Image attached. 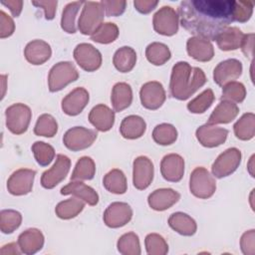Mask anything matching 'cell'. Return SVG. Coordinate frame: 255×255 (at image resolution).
Segmentation results:
<instances>
[{
  "instance_id": "cell-1",
  "label": "cell",
  "mask_w": 255,
  "mask_h": 255,
  "mask_svg": "<svg viewBox=\"0 0 255 255\" xmlns=\"http://www.w3.org/2000/svg\"><path fill=\"white\" fill-rule=\"evenodd\" d=\"M181 26L195 37L215 41L217 36L236 21L234 0H184L178 7Z\"/></svg>"
},
{
  "instance_id": "cell-2",
  "label": "cell",
  "mask_w": 255,
  "mask_h": 255,
  "mask_svg": "<svg viewBox=\"0 0 255 255\" xmlns=\"http://www.w3.org/2000/svg\"><path fill=\"white\" fill-rule=\"evenodd\" d=\"M206 83L205 74L198 67H191L187 62L176 63L171 72L169 90L173 98L184 101Z\"/></svg>"
},
{
  "instance_id": "cell-3",
  "label": "cell",
  "mask_w": 255,
  "mask_h": 255,
  "mask_svg": "<svg viewBox=\"0 0 255 255\" xmlns=\"http://www.w3.org/2000/svg\"><path fill=\"white\" fill-rule=\"evenodd\" d=\"M105 11L101 2L85 1L78 21V28L84 35H92L104 21Z\"/></svg>"
},
{
  "instance_id": "cell-4",
  "label": "cell",
  "mask_w": 255,
  "mask_h": 255,
  "mask_svg": "<svg viewBox=\"0 0 255 255\" xmlns=\"http://www.w3.org/2000/svg\"><path fill=\"white\" fill-rule=\"evenodd\" d=\"M79 78V73L71 62H60L52 67L48 77L50 92H58Z\"/></svg>"
},
{
  "instance_id": "cell-5",
  "label": "cell",
  "mask_w": 255,
  "mask_h": 255,
  "mask_svg": "<svg viewBox=\"0 0 255 255\" xmlns=\"http://www.w3.org/2000/svg\"><path fill=\"white\" fill-rule=\"evenodd\" d=\"M190 192L198 198H209L216 190V182L208 170L202 166L196 167L190 174Z\"/></svg>"
},
{
  "instance_id": "cell-6",
  "label": "cell",
  "mask_w": 255,
  "mask_h": 255,
  "mask_svg": "<svg viewBox=\"0 0 255 255\" xmlns=\"http://www.w3.org/2000/svg\"><path fill=\"white\" fill-rule=\"evenodd\" d=\"M6 126L14 134L24 133L30 124L32 113L28 106L18 103L6 109Z\"/></svg>"
},
{
  "instance_id": "cell-7",
  "label": "cell",
  "mask_w": 255,
  "mask_h": 255,
  "mask_svg": "<svg viewBox=\"0 0 255 255\" xmlns=\"http://www.w3.org/2000/svg\"><path fill=\"white\" fill-rule=\"evenodd\" d=\"M97 135V132L93 129L84 127H75L66 131L63 136V142L70 150L78 151L91 146Z\"/></svg>"
},
{
  "instance_id": "cell-8",
  "label": "cell",
  "mask_w": 255,
  "mask_h": 255,
  "mask_svg": "<svg viewBox=\"0 0 255 255\" xmlns=\"http://www.w3.org/2000/svg\"><path fill=\"white\" fill-rule=\"evenodd\" d=\"M179 17L177 12L170 6L161 7L152 19L153 29L156 33L164 36H172L178 30Z\"/></svg>"
},
{
  "instance_id": "cell-9",
  "label": "cell",
  "mask_w": 255,
  "mask_h": 255,
  "mask_svg": "<svg viewBox=\"0 0 255 255\" xmlns=\"http://www.w3.org/2000/svg\"><path fill=\"white\" fill-rule=\"evenodd\" d=\"M241 162V151L236 147H231L223 151L213 162L212 174L217 178H222L233 173Z\"/></svg>"
},
{
  "instance_id": "cell-10",
  "label": "cell",
  "mask_w": 255,
  "mask_h": 255,
  "mask_svg": "<svg viewBox=\"0 0 255 255\" xmlns=\"http://www.w3.org/2000/svg\"><path fill=\"white\" fill-rule=\"evenodd\" d=\"M74 58L78 65L87 72H94L102 65V55L100 51L88 43L77 45L74 50Z\"/></svg>"
},
{
  "instance_id": "cell-11",
  "label": "cell",
  "mask_w": 255,
  "mask_h": 255,
  "mask_svg": "<svg viewBox=\"0 0 255 255\" xmlns=\"http://www.w3.org/2000/svg\"><path fill=\"white\" fill-rule=\"evenodd\" d=\"M71 166V160L64 154H58L54 165L43 172L41 176V184L44 188L52 189L59 184L68 174Z\"/></svg>"
},
{
  "instance_id": "cell-12",
  "label": "cell",
  "mask_w": 255,
  "mask_h": 255,
  "mask_svg": "<svg viewBox=\"0 0 255 255\" xmlns=\"http://www.w3.org/2000/svg\"><path fill=\"white\" fill-rule=\"evenodd\" d=\"M36 171L20 168L14 171L7 180V189L13 195H25L32 190Z\"/></svg>"
},
{
  "instance_id": "cell-13",
  "label": "cell",
  "mask_w": 255,
  "mask_h": 255,
  "mask_svg": "<svg viewBox=\"0 0 255 255\" xmlns=\"http://www.w3.org/2000/svg\"><path fill=\"white\" fill-rule=\"evenodd\" d=\"M139 98L141 105L148 110H156L162 106L165 101V92L159 82L152 81L142 85Z\"/></svg>"
},
{
  "instance_id": "cell-14",
  "label": "cell",
  "mask_w": 255,
  "mask_h": 255,
  "mask_svg": "<svg viewBox=\"0 0 255 255\" xmlns=\"http://www.w3.org/2000/svg\"><path fill=\"white\" fill-rule=\"evenodd\" d=\"M132 216V210L128 203L114 202L108 206L104 213V222L107 226L118 228L126 225Z\"/></svg>"
},
{
  "instance_id": "cell-15",
  "label": "cell",
  "mask_w": 255,
  "mask_h": 255,
  "mask_svg": "<svg viewBox=\"0 0 255 255\" xmlns=\"http://www.w3.org/2000/svg\"><path fill=\"white\" fill-rule=\"evenodd\" d=\"M242 74V64L236 59H228L220 62L213 71L214 82L224 87L230 82H234Z\"/></svg>"
},
{
  "instance_id": "cell-16",
  "label": "cell",
  "mask_w": 255,
  "mask_h": 255,
  "mask_svg": "<svg viewBox=\"0 0 255 255\" xmlns=\"http://www.w3.org/2000/svg\"><path fill=\"white\" fill-rule=\"evenodd\" d=\"M132 181L135 188L142 190L149 186L153 178V164L146 156H138L133 161Z\"/></svg>"
},
{
  "instance_id": "cell-17",
  "label": "cell",
  "mask_w": 255,
  "mask_h": 255,
  "mask_svg": "<svg viewBox=\"0 0 255 255\" xmlns=\"http://www.w3.org/2000/svg\"><path fill=\"white\" fill-rule=\"evenodd\" d=\"M228 135V130L214 125H204L196 129L198 141L205 147H215L222 144Z\"/></svg>"
},
{
  "instance_id": "cell-18",
  "label": "cell",
  "mask_w": 255,
  "mask_h": 255,
  "mask_svg": "<svg viewBox=\"0 0 255 255\" xmlns=\"http://www.w3.org/2000/svg\"><path fill=\"white\" fill-rule=\"evenodd\" d=\"M160 172L162 177L170 182L179 181L184 173V160L176 153L165 155L160 162Z\"/></svg>"
},
{
  "instance_id": "cell-19",
  "label": "cell",
  "mask_w": 255,
  "mask_h": 255,
  "mask_svg": "<svg viewBox=\"0 0 255 255\" xmlns=\"http://www.w3.org/2000/svg\"><path fill=\"white\" fill-rule=\"evenodd\" d=\"M89 102V93L84 88H76L62 101V110L68 116H77Z\"/></svg>"
},
{
  "instance_id": "cell-20",
  "label": "cell",
  "mask_w": 255,
  "mask_h": 255,
  "mask_svg": "<svg viewBox=\"0 0 255 255\" xmlns=\"http://www.w3.org/2000/svg\"><path fill=\"white\" fill-rule=\"evenodd\" d=\"M179 197V193L171 188H160L151 192L148 195L147 201L152 209L163 211L176 203Z\"/></svg>"
},
{
  "instance_id": "cell-21",
  "label": "cell",
  "mask_w": 255,
  "mask_h": 255,
  "mask_svg": "<svg viewBox=\"0 0 255 255\" xmlns=\"http://www.w3.org/2000/svg\"><path fill=\"white\" fill-rule=\"evenodd\" d=\"M187 53L190 57L200 62H208L214 56V49L210 41L199 37H192L186 43Z\"/></svg>"
},
{
  "instance_id": "cell-22",
  "label": "cell",
  "mask_w": 255,
  "mask_h": 255,
  "mask_svg": "<svg viewBox=\"0 0 255 255\" xmlns=\"http://www.w3.org/2000/svg\"><path fill=\"white\" fill-rule=\"evenodd\" d=\"M50 45L43 40H33L29 42L24 50L26 60L32 65H42L51 57Z\"/></svg>"
},
{
  "instance_id": "cell-23",
  "label": "cell",
  "mask_w": 255,
  "mask_h": 255,
  "mask_svg": "<svg viewBox=\"0 0 255 255\" xmlns=\"http://www.w3.org/2000/svg\"><path fill=\"white\" fill-rule=\"evenodd\" d=\"M89 121L98 130L108 131L114 126L115 113L109 107L100 104L91 110Z\"/></svg>"
},
{
  "instance_id": "cell-24",
  "label": "cell",
  "mask_w": 255,
  "mask_h": 255,
  "mask_svg": "<svg viewBox=\"0 0 255 255\" xmlns=\"http://www.w3.org/2000/svg\"><path fill=\"white\" fill-rule=\"evenodd\" d=\"M61 194H72L90 205H96L99 202V195L94 188L82 181H73L61 188Z\"/></svg>"
},
{
  "instance_id": "cell-25",
  "label": "cell",
  "mask_w": 255,
  "mask_h": 255,
  "mask_svg": "<svg viewBox=\"0 0 255 255\" xmlns=\"http://www.w3.org/2000/svg\"><path fill=\"white\" fill-rule=\"evenodd\" d=\"M18 245L21 252L25 254H34L43 247L44 236L39 229H27L19 235Z\"/></svg>"
},
{
  "instance_id": "cell-26",
  "label": "cell",
  "mask_w": 255,
  "mask_h": 255,
  "mask_svg": "<svg viewBox=\"0 0 255 255\" xmlns=\"http://www.w3.org/2000/svg\"><path fill=\"white\" fill-rule=\"evenodd\" d=\"M239 109L236 104L229 101H221L210 115L207 125L228 124L238 115Z\"/></svg>"
},
{
  "instance_id": "cell-27",
  "label": "cell",
  "mask_w": 255,
  "mask_h": 255,
  "mask_svg": "<svg viewBox=\"0 0 255 255\" xmlns=\"http://www.w3.org/2000/svg\"><path fill=\"white\" fill-rule=\"evenodd\" d=\"M146 128V124L144 120L139 116H128L126 117L120 128L121 134L128 139H134L140 137Z\"/></svg>"
},
{
  "instance_id": "cell-28",
  "label": "cell",
  "mask_w": 255,
  "mask_h": 255,
  "mask_svg": "<svg viewBox=\"0 0 255 255\" xmlns=\"http://www.w3.org/2000/svg\"><path fill=\"white\" fill-rule=\"evenodd\" d=\"M244 34L237 27H227L215 39L217 46L222 51L236 50L241 46Z\"/></svg>"
},
{
  "instance_id": "cell-29",
  "label": "cell",
  "mask_w": 255,
  "mask_h": 255,
  "mask_svg": "<svg viewBox=\"0 0 255 255\" xmlns=\"http://www.w3.org/2000/svg\"><path fill=\"white\" fill-rule=\"evenodd\" d=\"M111 101L115 112H122L128 108L132 101L130 86L127 83H117L113 88Z\"/></svg>"
},
{
  "instance_id": "cell-30",
  "label": "cell",
  "mask_w": 255,
  "mask_h": 255,
  "mask_svg": "<svg viewBox=\"0 0 255 255\" xmlns=\"http://www.w3.org/2000/svg\"><path fill=\"white\" fill-rule=\"evenodd\" d=\"M168 224L174 231L184 236L193 235L197 228L194 219L183 212L172 213L168 218Z\"/></svg>"
},
{
  "instance_id": "cell-31",
  "label": "cell",
  "mask_w": 255,
  "mask_h": 255,
  "mask_svg": "<svg viewBox=\"0 0 255 255\" xmlns=\"http://www.w3.org/2000/svg\"><path fill=\"white\" fill-rule=\"evenodd\" d=\"M136 62L135 51L128 46H124L116 51L113 63L116 69L122 73H128L132 70Z\"/></svg>"
},
{
  "instance_id": "cell-32",
  "label": "cell",
  "mask_w": 255,
  "mask_h": 255,
  "mask_svg": "<svg viewBox=\"0 0 255 255\" xmlns=\"http://www.w3.org/2000/svg\"><path fill=\"white\" fill-rule=\"evenodd\" d=\"M103 184L107 190L116 194H123L128 188L126 175L118 168L112 169L105 175Z\"/></svg>"
},
{
  "instance_id": "cell-33",
  "label": "cell",
  "mask_w": 255,
  "mask_h": 255,
  "mask_svg": "<svg viewBox=\"0 0 255 255\" xmlns=\"http://www.w3.org/2000/svg\"><path fill=\"white\" fill-rule=\"evenodd\" d=\"M234 133L237 138L249 140L255 133V116L253 113L244 114L234 125Z\"/></svg>"
},
{
  "instance_id": "cell-34",
  "label": "cell",
  "mask_w": 255,
  "mask_h": 255,
  "mask_svg": "<svg viewBox=\"0 0 255 255\" xmlns=\"http://www.w3.org/2000/svg\"><path fill=\"white\" fill-rule=\"evenodd\" d=\"M84 206L85 203L75 196L59 202L55 208V212L59 218L71 219L76 217L84 209Z\"/></svg>"
},
{
  "instance_id": "cell-35",
  "label": "cell",
  "mask_w": 255,
  "mask_h": 255,
  "mask_svg": "<svg viewBox=\"0 0 255 255\" xmlns=\"http://www.w3.org/2000/svg\"><path fill=\"white\" fill-rule=\"evenodd\" d=\"M82 5H84V1L71 2L65 6L61 18V27L65 32L70 34L76 33V16Z\"/></svg>"
},
{
  "instance_id": "cell-36",
  "label": "cell",
  "mask_w": 255,
  "mask_h": 255,
  "mask_svg": "<svg viewBox=\"0 0 255 255\" xmlns=\"http://www.w3.org/2000/svg\"><path fill=\"white\" fill-rule=\"evenodd\" d=\"M145 56L148 62L155 66H161L170 59V51L163 43L153 42L145 49Z\"/></svg>"
},
{
  "instance_id": "cell-37",
  "label": "cell",
  "mask_w": 255,
  "mask_h": 255,
  "mask_svg": "<svg viewBox=\"0 0 255 255\" xmlns=\"http://www.w3.org/2000/svg\"><path fill=\"white\" fill-rule=\"evenodd\" d=\"M96 165L94 160L89 156L81 157L74 168L71 180H90L95 176Z\"/></svg>"
},
{
  "instance_id": "cell-38",
  "label": "cell",
  "mask_w": 255,
  "mask_h": 255,
  "mask_svg": "<svg viewBox=\"0 0 255 255\" xmlns=\"http://www.w3.org/2000/svg\"><path fill=\"white\" fill-rule=\"evenodd\" d=\"M153 140L161 145H169L177 138L176 128L169 124L157 125L152 130Z\"/></svg>"
},
{
  "instance_id": "cell-39",
  "label": "cell",
  "mask_w": 255,
  "mask_h": 255,
  "mask_svg": "<svg viewBox=\"0 0 255 255\" xmlns=\"http://www.w3.org/2000/svg\"><path fill=\"white\" fill-rule=\"evenodd\" d=\"M119 36V28L115 23H103L92 35L91 39L100 44H110Z\"/></svg>"
},
{
  "instance_id": "cell-40",
  "label": "cell",
  "mask_w": 255,
  "mask_h": 255,
  "mask_svg": "<svg viewBox=\"0 0 255 255\" xmlns=\"http://www.w3.org/2000/svg\"><path fill=\"white\" fill-rule=\"evenodd\" d=\"M22 221L20 212L13 209H5L0 212V228L5 234L12 233L16 230Z\"/></svg>"
},
{
  "instance_id": "cell-41",
  "label": "cell",
  "mask_w": 255,
  "mask_h": 255,
  "mask_svg": "<svg viewBox=\"0 0 255 255\" xmlns=\"http://www.w3.org/2000/svg\"><path fill=\"white\" fill-rule=\"evenodd\" d=\"M58 125L56 120L48 114L40 116L37 120V123L34 128V132L37 135L52 137L57 133Z\"/></svg>"
},
{
  "instance_id": "cell-42",
  "label": "cell",
  "mask_w": 255,
  "mask_h": 255,
  "mask_svg": "<svg viewBox=\"0 0 255 255\" xmlns=\"http://www.w3.org/2000/svg\"><path fill=\"white\" fill-rule=\"evenodd\" d=\"M246 97V89L242 83L230 82L223 87L221 101H229L232 103H241Z\"/></svg>"
},
{
  "instance_id": "cell-43",
  "label": "cell",
  "mask_w": 255,
  "mask_h": 255,
  "mask_svg": "<svg viewBox=\"0 0 255 255\" xmlns=\"http://www.w3.org/2000/svg\"><path fill=\"white\" fill-rule=\"evenodd\" d=\"M32 151L35 159L41 166H47L55 157V149L49 143L44 141H36L32 145Z\"/></svg>"
},
{
  "instance_id": "cell-44",
  "label": "cell",
  "mask_w": 255,
  "mask_h": 255,
  "mask_svg": "<svg viewBox=\"0 0 255 255\" xmlns=\"http://www.w3.org/2000/svg\"><path fill=\"white\" fill-rule=\"evenodd\" d=\"M214 94L211 89H206L187 104V109L193 114H202L212 105Z\"/></svg>"
},
{
  "instance_id": "cell-45",
  "label": "cell",
  "mask_w": 255,
  "mask_h": 255,
  "mask_svg": "<svg viewBox=\"0 0 255 255\" xmlns=\"http://www.w3.org/2000/svg\"><path fill=\"white\" fill-rule=\"evenodd\" d=\"M118 249L123 254H140L137 235L133 232L124 234L118 241Z\"/></svg>"
},
{
  "instance_id": "cell-46",
  "label": "cell",
  "mask_w": 255,
  "mask_h": 255,
  "mask_svg": "<svg viewBox=\"0 0 255 255\" xmlns=\"http://www.w3.org/2000/svg\"><path fill=\"white\" fill-rule=\"evenodd\" d=\"M145 247L148 254H165L168 251L164 239L155 233H150L145 237Z\"/></svg>"
},
{
  "instance_id": "cell-47",
  "label": "cell",
  "mask_w": 255,
  "mask_h": 255,
  "mask_svg": "<svg viewBox=\"0 0 255 255\" xmlns=\"http://www.w3.org/2000/svg\"><path fill=\"white\" fill-rule=\"evenodd\" d=\"M101 4L104 8L105 13L107 14V16H120L122 15L125 10H126V6H127V2L126 1H116V0H103L101 1Z\"/></svg>"
},
{
  "instance_id": "cell-48",
  "label": "cell",
  "mask_w": 255,
  "mask_h": 255,
  "mask_svg": "<svg viewBox=\"0 0 255 255\" xmlns=\"http://www.w3.org/2000/svg\"><path fill=\"white\" fill-rule=\"evenodd\" d=\"M253 3L249 1H236V21L247 22L253 13Z\"/></svg>"
},
{
  "instance_id": "cell-49",
  "label": "cell",
  "mask_w": 255,
  "mask_h": 255,
  "mask_svg": "<svg viewBox=\"0 0 255 255\" xmlns=\"http://www.w3.org/2000/svg\"><path fill=\"white\" fill-rule=\"evenodd\" d=\"M15 30V24L13 19L7 15L3 10L0 11V37L6 38L13 34Z\"/></svg>"
},
{
  "instance_id": "cell-50",
  "label": "cell",
  "mask_w": 255,
  "mask_h": 255,
  "mask_svg": "<svg viewBox=\"0 0 255 255\" xmlns=\"http://www.w3.org/2000/svg\"><path fill=\"white\" fill-rule=\"evenodd\" d=\"M32 4L38 8H42L45 13V18L47 20H52L55 17L58 1L51 0V1H33Z\"/></svg>"
},
{
  "instance_id": "cell-51",
  "label": "cell",
  "mask_w": 255,
  "mask_h": 255,
  "mask_svg": "<svg viewBox=\"0 0 255 255\" xmlns=\"http://www.w3.org/2000/svg\"><path fill=\"white\" fill-rule=\"evenodd\" d=\"M240 244L244 254H254V229L246 231L242 235Z\"/></svg>"
},
{
  "instance_id": "cell-52",
  "label": "cell",
  "mask_w": 255,
  "mask_h": 255,
  "mask_svg": "<svg viewBox=\"0 0 255 255\" xmlns=\"http://www.w3.org/2000/svg\"><path fill=\"white\" fill-rule=\"evenodd\" d=\"M158 4V1L153 0H134L133 6L134 8L142 14H147L151 12Z\"/></svg>"
},
{
  "instance_id": "cell-53",
  "label": "cell",
  "mask_w": 255,
  "mask_h": 255,
  "mask_svg": "<svg viewBox=\"0 0 255 255\" xmlns=\"http://www.w3.org/2000/svg\"><path fill=\"white\" fill-rule=\"evenodd\" d=\"M253 41H254V34H244L243 40L241 42V49L242 52L246 57L251 58L253 55Z\"/></svg>"
},
{
  "instance_id": "cell-54",
  "label": "cell",
  "mask_w": 255,
  "mask_h": 255,
  "mask_svg": "<svg viewBox=\"0 0 255 255\" xmlns=\"http://www.w3.org/2000/svg\"><path fill=\"white\" fill-rule=\"evenodd\" d=\"M1 4L9 8L12 15L14 17H18L22 11L23 7V1H17V0H8V1H1Z\"/></svg>"
},
{
  "instance_id": "cell-55",
  "label": "cell",
  "mask_w": 255,
  "mask_h": 255,
  "mask_svg": "<svg viewBox=\"0 0 255 255\" xmlns=\"http://www.w3.org/2000/svg\"><path fill=\"white\" fill-rule=\"evenodd\" d=\"M253 159H254V155L251 156L250 161H249V167H248V170H249L251 176H254V172H253V170H252V169H253Z\"/></svg>"
}]
</instances>
